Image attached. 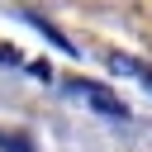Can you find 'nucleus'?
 I'll return each instance as SVG.
<instances>
[{"mask_svg":"<svg viewBox=\"0 0 152 152\" xmlns=\"http://www.w3.org/2000/svg\"><path fill=\"white\" fill-rule=\"evenodd\" d=\"M71 90L86 100V104H95L100 114H109V119H128V104L119 100V95H109V90H100L95 81H71Z\"/></svg>","mask_w":152,"mask_h":152,"instance_id":"obj_1","label":"nucleus"}]
</instances>
